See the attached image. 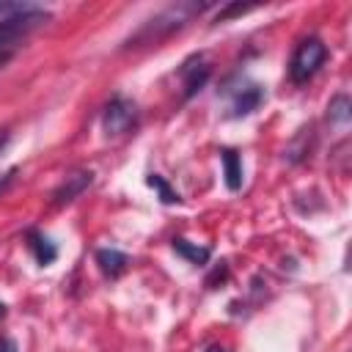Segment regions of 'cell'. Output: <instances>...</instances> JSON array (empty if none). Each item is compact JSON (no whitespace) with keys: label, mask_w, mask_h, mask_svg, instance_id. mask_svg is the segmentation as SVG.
I'll list each match as a JSON object with an SVG mask.
<instances>
[{"label":"cell","mask_w":352,"mask_h":352,"mask_svg":"<svg viewBox=\"0 0 352 352\" xmlns=\"http://www.w3.org/2000/svg\"><path fill=\"white\" fill-rule=\"evenodd\" d=\"M212 3L209 0H179V3H170L168 8H162L160 14H154L151 19H146L126 41L124 47H146V44H160L162 38H168L170 33L182 30L190 19H195L198 14H204Z\"/></svg>","instance_id":"1"},{"label":"cell","mask_w":352,"mask_h":352,"mask_svg":"<svg viewBox=\"0 0 352 352\" xmlns=\"http://www.w3.org/2000/svg\"><path fill=\"white\" fill-rule=\"evenodd\" d=\"M47 16H50V14H47L44 8L30 6V3H25L19 11L3 16V19H0V58H3V55H11L19 41H25L38 25L47 22Z\"/></svg>","instance_id":"2"},{"label":"cell","mask_w":352,"mask_h":352,"mask_svg":"<svg viewBox=\"0 0 352 352\" xmlns=\"http://www.w3.org/2000/svg\"><path fill=\"white\" fill-rule=\"evenodd\" d=\"M324 58H327V47H324V41L322 38H316V36H311V38H302L300 44H297V50H294V55H292V63H289V77H292V82H308L316 72H319V66L324 63Z\"/></svg>","instance_id":"3"},{"label":"cell","mask_w":352,"mask_h":352,"mask_svg":"<svg viewBox=\"0 0 352 352\" xmlns=\"http://www.w3.org/2000/svg\"><path fill=\"white\" fill-rule=\"evenodd\" d=\"M135 121H138V107H135L132 99L116 94V96L104 104V113H102V129H104V135L118 138V135L129 132V129L135 126Z\"/></svg>","instance_id":"4"},{"label":"cell","mask_w":352,"mask_h":352,"mask_svg":"<svg viewBox=\"0 0 352 352\" xmlns=\"http://www.w3.org/2000/svg\"><path fill=\"white\" fill-rule=\"evenodd\" d=\"M209 63L204 60V55H192L190 60L182 63L179 74H182V85H184V99H190L195 91L204 88V82L209 80Z\"/></svg>","instance_id":"5"},{"label":"cell","mask_w":352,"mask_h":352,"mask_svg":"<svg viewBox=\"0 0 352 352\" xmlns=\"http://www.w3.org/2000/svg\"><path fill=\"white\" fill-rule=\"evenodd\" d=\"M91 182H94V173H91V170H74V173H69V176L55 187L52 204H55V206H63V204L74 201L77 195H82V192L91 187Z\"/></svg>","instance_id":"6"},{"label":"cell","mask_w":352,"mask_h":352,"mask_svg":"<svg viewBox=\"0 0 352 352\" xmlns=\"http://www.w3.org/2000/svg\"><path fill=\"white\" fill-rule=\"evenodd\" d=\"M264 102V91L258 85H245L242 91H236L234 102H231V116H248L253 113L258 104Z\"/></svg>","instance_id":"7"},{"label":"cell","mask_w":352,"mask_h":352,"mask_svg":"<svg viewBox=\"0 0 352 352\" xmlns=\"http://www.w3.org/2000/svg\"><path fill=\"white\" fill-rule=\"evenodd\" d=\"M96 264H99V270H102L107 278H118V275L126 270L129 258H126L121 250H113V248H102V250H96Z\"/></svg>","instance_id":"8"},{"label":"cell","mask_w":352,"mask_h":352,"mask_svg":"<svg viewBox=\"0 0 352 352\" xmlns=\"http://www.w3.org/2000/svg\"><path fill=\"white\" fill-rule=\"evenodd\" d=\"M28 248L33 250V256H36V261H38L41 267L52 264L55 256H58V248L50 242V236L38 234V231H30V234H28Z\"/></svg>","instance_id":"9"},{"label":"cell","mask_w":352,"mask_h":352,"mask_svg":"<svg viewBox=\"0 0 352 352\" xmlns=\"http://www.w3.org/2000/svg\"><path fill=\"white\" fill-rule=\"evenodd\" d=\"M220 160H223V170H226V187L239 190L242 187V160H239V154L234 148H223Z\"/></svg>","instance_id":"10"},{"label":"cell","mask_w":352,"mask_h":352,"mask_svg":"<svg viewBox=\"0 0 352 352\" xmlns=\"http://www.w3.org/2000/svg\"><path fill=\"white\" fill-rule=\"evenodd\" d=\"M173 250L179 253V256H184L190 264H206L209 261V256H212V250L209 248H204V245H192V242H187V239H173Z\"/></svg>","instance_id":"11"},{"label":"cell","mask_w":352,"mask_h":352,"mask_svg":"<svg viewBox=\"0 0 352 352\" xmlns=\"http://www.w3.org/2000/svg\"><path fill=\"white\" fill-rule=\"evenodd\" d=\"M146 184H148V187H154L165 204H179V201H182V198H179V192H176V190H173V187H170L160 173H151V176L146 179Z\"/></svg>","instance_id":"12"},{"label":"cell","mask_w":352,"mask_h":352,"mask_svg":"<svg viewBox=\"0 0 352 352\" xmlns=\"http://www.w3.org/2000/svg\"><path fill=\"white\" fill-rule=\"evenodd\" d=\"M327 113H330V121H336V124H346V121H349V99H346L344 94L333 96L330 104H327Z\"/></svg>","instance_id":"13"},{"label":"cell","mask_w":352,"mask_h":352,"mask_svg":"<svg viewBox=\"0 0 352 352\" xmlns=\"http://www.w3.org/2000/svg\"><path fill=\"white\" fill-rule=\"evenodd\" d=\"M250 8H256V6H242V3H231V6H226L217 16H214V22H226L228 16H236V14H245V11H250Z\"/></svg>","instance_id":"14"},{"label":"cell","mask_w":352,"mask_h":352,"mask_svg":"<svg viewBox=\"0 0 352 352\" xmlns=\"http://www.w3.org/2000/svg\"><path fill=\"white\" fill-rule=\"evenodd\" d=\"M14 176H16V168H11V170H6V173H0V192H6V190L11 187V182H14Z\"/></svg>","instance_id":"15"},{"label":"cell","mask_w":352,"mask_h":352,"mask_svg":"<svg viewBox=\"0 0 352 352\" xmlns=\"http://www.w3.org/2000/svg\"><path fill=\"white\" fill-rule=\"evenodd\" d=\"M25 3H0V19L3 16H8V14H14V11H19Z\"/></svg>","instance_id":"16"},{"label":"cell","mask_w":352,"mask_h":352,"mask_svg":"<svg viewBox=\"0 0 352 352\" xmlns=\"http://www.w3.org/2000/svg\"><path fill=\"white\" fill-rule=\"evenodd\" d=\"M0 352H16V344L3 336V338H0Z\"/></svg>","instance_id":"17"},{"label":"cell","mask_w":352,"mask_h":352,"mask_svg":"<svg viewBox=\"0 0 352 352\" xmlns=\"http://www.w3.org/2000/svg\"><path fill=\"white\" fill-rule=\"evenodd\" d=\"M6 146H8V132H6V129H0V151H3Z\"/></svg>","instance_id":"18"},{"label":"cell","mask_w":352,"mask_h":352,"mask_svg":"<svg viewBox=\"0 0 352 352\" xmlns=\"http://www.w3.org/2000/svg\"><path fill=\"white\" fill-rule=\"evenodd\" d=\"M206 352H226V349H223V346H220V344H214V346H209V349H206Z\"/></svg>","instance_id":"19"},{"label":"cell","mask_w":352,"mask_h":352,"mask_svg":"<svg viewBox=\"0 0 352 352\" xmlns=\"http://www.w3.org/2000/svg\"><path fill=\"white\" fill-rule=\"evenodd\" d=\"M3 316H6V305L0 302V319H3Z\"/></svg>","instance_id":"20"}]
</instances>
